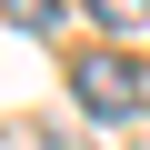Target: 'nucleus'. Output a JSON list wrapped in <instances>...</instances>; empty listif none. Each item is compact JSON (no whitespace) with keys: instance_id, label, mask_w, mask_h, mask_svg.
<instances>
[{"instance_id":"f03ea898","label":"nucleus","mask_w":150,"mask_h":150,"mask_svg":"<svg viewBox=\"0 0 150 150\" xmlns=\"http://www.w3.org/2000/svg\"><path fill=\"white\" fill-rule=\"evenodd\" d=\"M90 20H100V30H120V40H130V30H150V0H90Z\"/></svg>"},{"instance_id":"7ed1b4c3","label":"nucleus","mask_w":150,"mask_h":150,"mask_svg":"<svg viewBox=\"0 0 150 150\" xmlns=\"http://www.w3.org/2000/svg\"><path fill=\"white\" fill-rule=\"evenodd\" d=\"M10 20L20 30H60V0H10Z\"/></svg>"},{"instance_id":"f257e3e1","label":"nucleus","mask_w":150,"mask_h":150,"mask_svg":"<svg viewBox=\"0 0 150 150\" xmlns=\"http://www.w3.org/2000/svg\"><path fill=\"white\" fill-rule=\"evenodd\" d=\"M70 90H80L90 120H130V110H140V70H130L120 50H80V60H70Z\"/></svg>"}]
</instances>
